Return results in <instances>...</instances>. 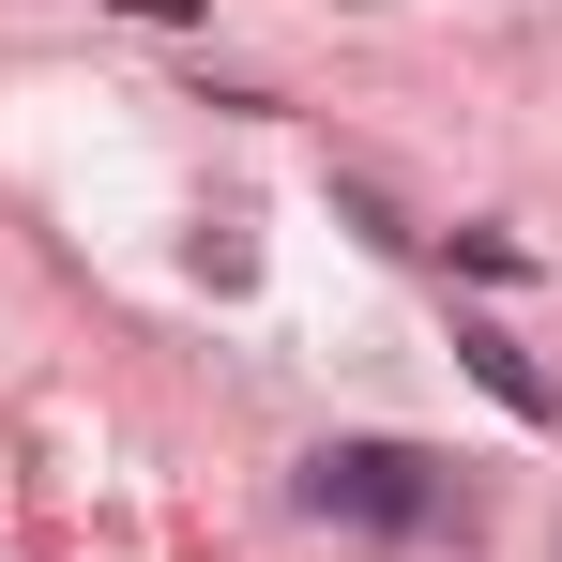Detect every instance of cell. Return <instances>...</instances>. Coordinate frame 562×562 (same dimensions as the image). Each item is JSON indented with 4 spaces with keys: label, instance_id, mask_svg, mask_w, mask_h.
<instances>
[{
    "label": "cell",
    "instance_id": "6da1fadb",
    "mask_svg": "<svg viewBox=\"0 0 562 562\" xmlns=\"http://www.w3.org/2000/svg\"><path fill=\"white\" fill-rule=\"evenodd\" d=\"M304 517H335V532H441V457H411V441H319L304 457Z\"/></svg>",
    "mask_w": 562,
    "mask_h": 562
},
{
    "label": "cell",
    "instance_id": "7a4b0ae2",
    "mask_svg": "<svg viewBox=\"0 0 562 562\" xmlns=\"http://www.w3.org/2000/svg\"><path fill=\"white\" fill-rule=\"evenodd\" d=\"M457 350H471V380H486V395H502V411H517V426H548V411H562V395H548V366H532V350H517V335H502V319H471Z\"/></svg>",
    "mask_w": 562,
    "mask_h": 562
}]
</instances>
